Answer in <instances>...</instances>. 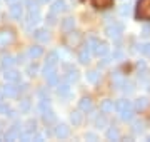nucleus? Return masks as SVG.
<instances>
[{
  "mask_svg": "<svg viewBox=\"0 0 150 142\" xmlns=\"http://www.w3.org/2000/svg\"><path fill=\"white\" fill-rule=\"evenodd\" d=\"M135 17L139 20H150V0H139Z\"/></svg>",
  "mask_w": 150,
  "mask_h": 142,
  "instance_id": "nucleus-1",
  "label": "nucleus"
},
{
  "mask_svg": "<svg viewBox=\"0 0 150 142\" xmlns=\"http://www.w3.org/2000/svg\"><path fill=\"white\" fill-rule=\"evenodd\" d=\"M57 64H59V54L57 52H50L45 60V67H43V75H48L52 72H57Z\"/></svg>",
  "mask_w": 150,
  "mask_h": 142,
  "instance_id": "nucleus-2",
  "label": "nucleus"
},
{
  "mask_svg": "<svg viewBox=\"0 0 150 142\" xmlns=\"http://www.w3.org/2000/svg\"><path fill=\"white\" fill-rule=\"evenodd\" d=\"M65 45L69 49H75V47H80L82 44V33L80 32H74V30H69V33L65 35L64 38Z\"/></svg>",
  "mask_w": 150,
  "mask_h": 142,
  "instance_id": "nucleus-3",
  "label": "nucleus"
},
{
  "mask_svg": "<svg viewBox=\"0 0 150 142\" xmlns=\"http://www.w3.org/2000/svg\"><path fill=\"white\" fill-rule=\"evenodd\" d=\"M13 40H15V33L12 28H2L0 30V50L13 44Z\"/></svg>",
  "mask_w": 150,
  "mask_h": 142,
  "instance_id": "nucleus-4",
  "label": "nucleus"
},
{
  "mask_svg": "<svg viewBox=\"0 0 150 142\" xmlns=\"http://www.w3.org/2000/svg\"><path fill=\"white\" fill-rule=\"evenodd\" d=\"M122 32H123L122 23H110V25H107V28H105V33H107L110 38H113V40H118L120 35H122Z\"/></svg>",
  "mask_w": 150,
  "mask_h": 142,
  "instance_id": "nucleus-5",
  "label": "nucleus"
},
{
  "mask_svg": "<svg viewBox=\"0 0 150 142\" xmlns=\"http://www.w3.org/2000/svg\"><path fill=\"white\" fill-rule=\"evenodd\" d=\"M18 136H20V126L15 124L13 127H10V129L7 131V134L4 136V139H5V141H17Z\"/></svg>",
  "mask_w": 150,
  "mask_h": 142,
  "instance_id": "nucleus-6",
  "label": "nucleus"
},
{
  "mask_svg": "<svg viewBox=\"0 0 150 142\" xmlns=\"http://www.w3.org/2000/svg\"><path fill=\"white\" fill-rule=\"evenodd\" d=\"M4 79H5L7 82H13V84H17L18 80H20V72L13 70V69H7L5 74H4Z\"/></svg>",
  "mask_w": 150,
  "mask_h": 142,
  "instance_id": "nucleus-7",
  "label": "nucleus"
},
{
  "mask_svg": "<svg viewBox=\"0 0 150 142\" xmlns=\"http://www.w3.org/2000/svg\"><path fill=\"white\" fill-rule=\"evenodd\" d=\"M79 62H80V64H83V65L90 62V49H88V45H87V44L83 45V47H82V50L79 52Z\"/></svg>",
  "mask_w": 150,
  "mask_h": 142,
  "instance_id": "nucleus-8",
  "label": "nucleus"
},
{
  "mask_svg": "<svg viewBox=\"0 0 150 142\" xmlns=\"http://www.w3.org/2000/svg\"><path fill=\"white\" fill-rule=\"evenodd\" d=\"M10 15L15 18V20H20L22 15H23V9H22L20 4H17V2H13V4H10Z\"/></svg>",
  "mask_w": 150,
  "mask_h": 142,
  "instance_id": "nucleus-9",
  "label": "nucleus"
},
{
  "mask_svg": "<svg viewBox=\"0 0 150 142\" xmlns=\"http://www.w3.org/2000/svg\"><path fill=\"white\" fill-rule=\"evenodd\" d=\"M67 10V4H65V0H55L54 5H52V9H50V12L54 13V15H59V13H62V12Z\"/></svg>",
  "mask_w": 150,
  "mask_h": 142,
  "instance_id": "nucleus-10",
  "label": "nucleus"
},
{
  "mask_svg": "<svg viewBox=\"0 0 150 142\" xmlns=\"http://www.w3.org/2000/svg\"><path fill=\"white\" fill-rule=\"evenodd\" d=\"M55 136L59 137V139H67L70 136V129L65 124H59V126L55 127Z\"/></svg>",
  "mask_w": 150,
  "mask_h": 142,
  "instance_id": "nucleus-11",
  "label": "nucleus"
},
{
  "mask_svg": "<svg viewBox=\"0 0 150 142\" xmlns=\"http://www.w3.org/2000/svg\"><path fill=\"white\" fill-rule=\"evenodd\" d=\"M33 37L37 38L38 42H48L50 35H48V30H47V28H37V30L33 32Z\"/></svg>",
  "mask_w": 150,
  "mask_h": 142,
  "instance_id": "nucleus-12",
  "label": "nucleus"
},
{
  "mask_svg": "<svg viewBox=\"0 0 150 142\" xmlns=\"http://www.w3.org/2000/svg\"><path fill=\"white\" fill-rule=\"evenodd\" d=\"M92 99L90 97H83L80 99V102H79V109L82 110V112H90L92 110Z\"/></svg>",
  "mask_w": 150,
  "mask_h": 142,
  "instance_id": "nucleus-13",
  "label": "nucleus"
},
{
  "mask_svg": "<svg viewBox=\"0 0 150 142\" xmlns=\"http://www.w3.org/2000/svg\"><path fill=\"white\" fill-rule=\"evenodd\" d=\"M43 55V47H40V45H33V47H30L28 49V57L30 59H38V57H42Z\"/></svg>",
  "mask_w": 150,
  "mask_h": 142,
  "instance_id": "nucleus-14",
  "label": "nucleus"
},
{
  "mask_svg": "<svg viewBox=\"0 0 150 142\" xmlns=\"http://www.w3.org/2000/svg\"><path fill=\"white\" fill-rule=\"evenodd\" d=\"M129 107H134V105H132V102H130V100H125V99H122V100H118L117 104L113 105V109L117 110L118 114H120V112H123L125 109H129Z\"/></svg>",
  "mask_w": 150,
  "mask_h": 142,
  "instance_id": "nucleus-15",
  "label": "nucleus"
},
{
  "mask_svg": "<svg viewBox=\"0 0 150 142\" xmlns=\"http://www.w3.org/2000/svg\"><path fill=\"white\" fill-rule=\"evenodd\" d=\"M92 4H93L95 9L103 10V9H108V7L113 5V0H92Z\"/></svg>",
  "mask_w": 150,
  "mask_h": 142,
  "instance_id": "nucleus-16",
  "label": "nucleus"
},
{
  "mask_svg": "<svg viewBox=\"0 0 150 142\" xmlns=\"http://www.w3.org/2000/svg\"><path fill=\"white\" fill-rule=\"evenodd\" d=\"M70 120H72L74 126H80L82 122H83V114H82V110H74L72 115H70Z\"/></svg>",
  "mask_w": 150,
  "mask_h": 142,
  "instance_id": "nucleus-17",
  "label": "nucleus"
},
{
  "mask_svg": "<svg viewBox=\"0 0 150 142\" xmlns=\"http://www.w3.org/2000/svg\"><path fill=\"white\" fill-rule=\"evenodd\" d=\"M5 94H7V97H15L17 94H18V87H15L13 82H8L5 85V89H4V95Z\"/></svg>",
  "mask_w": 150,
  "mask_h": 142,
  "instance_id": "nucleus-18",
  "label": "nucleus"
},
{
  "mask_svg": "<svg viewBox=\"0 0 150 142\" xmlns=\"http://www.w3.org/2000/svg\"><path fill=\"white\" fill-rule=\"evenodd\" d=\"M134 114H135L134 107H129V109H125L123 112H120V117H122V120H125V122H130V120L134 119Z\"/></svg>",
  "mask_w": 150,
  "mask_h": 142,
  "instance_id": "nucleus-19",
  "label": "nucleus"
},
{
  "mask_svg": "<svg viewBox=\"0 0 150 142\" xmlns=\"http://www.w3.org/2000/svg\"><path fill=\"white\" fill-rule=\"evenodd\" d=\"M100 110H102L103 114H110L113 110V100H103L102 104H100Z\"/></svg>",
  "mask_w": 150,
  "mask_h": 142,
  "instance_id": "nucleus-20",
  "label": "nucleus"
},
{
  "mask_svg": "<svg viewBox=\"0 0 150 142\" xmlns=\"http://www.w3.org/2000/svg\"><path fill=\"white\" fill-rule=\"evenodd\" d=\"M42 117H43V122H45V124H54L55 122V114L50 109H47L45 112H42Z\"/></svg>",
  "mask_w": 150,
  "mask_h": 142,
  "instance_id": "nucleus-21",
  "label": "nucleus"
},
{
  "mask_svg": "<svg viewBox=\"0 0 150 142\" xmlns=\"http://www.w3.org/2000/svg\"><path fill=\"white\" fill-rule=\"evenodd\" d=\"M0 114L7 115V117H13V115H15V110L10 109V107L5 105V102H4V104H0Z\"/></svg>",
  "mask_w": 150,
  "mask_h": 142,
  "instance_id": "nucleus-22",
  "label": "nucleus"
},
{
  "mask_svg": "<svg viewBox=\"0 0 150 142\" xmlns=\"http://www.w3.org/2000/svg\"><path fill=\"white\" fill-rule=\"evenodd\" d=\"M147 104H149V100H147L145 97H140V99H137V100H135L134 109L135 110H144L145 107H147Z\"/></svg>",
  "mask_w": 150,
  "mask_h": 142,
  "instance_id": "nucleus-23",
  "label": "nucleus"
},
{
  "mask_svg": "<svg viewBox=\"0 0 150 142\" xmlns=\"http://www.w3.org/2000/svg\"><path fill=\"white\" fill-rule=\"evenodd\" d=\"M107 139L108 141H120V134H118V131L115 127H110L107 131Z\"/></svg>",
  "mask_w": 150,
  "mask_h": 142,
  "instance_id": "nucleus-24",
  "label": "nucleus"
},
{
  "mask_svg": "<svg viewBox=\"0 0 150 142\" xmlns=\"http://www.w3.org/2000/svg\"><path fill=\"white\" fill-rule=\"evenodd\" d=\"M112 80H113V84H115V85H118V87H122V84L125 82V79H123V75L122 74H120V72H113L112 74Z\"/></svg>",
  "mask_w": 150,
  "mask_h": 142,
  "instance_id": "nucleus-25",
  "label": "nucleus"
},
{
  "mask_svg": "<svg viewBox=\"0 0 150 142\" xmlns=\"http://www.w3.org/2000/svg\"><path fill=\"white\" fill-rule=\"evenodd\" d=\"M74 25H75V20H74V18H70V17H67L64 22H62V28H64L65 32L74 30Z\"/></svg>",
  "mask_w": 150,
  "mask_h": 142,
  "instance_id": "nucleus-26",
  "label": "nucleus"
},
{
  "mask_svg": "<svg viewBox=\"0 0 150 142\" xmlns=\"http://www.w3.org/2000/svg\"><path fill=\"white\" fill-rule=\"evenodd\" d=\"M79 80V72L75 70V69H70L69 67V74H67V82L72 84V82H77Z\"/></svg>",
  "mask_w": 150,
  "mask_h": 142,
  "instance_id": "nucleus-27",
  "label": "nucleus"
},
{
  "mask_svg": "<svg viewBox=\"0 0 150 142\" xmlns=\"http://www.w3.org/2000/svg\"><path fill=\"white\" fill-rule=\"evenodd\" d=\"M98 79H100V74L97 70H90V72H87V80L92 84H97L98 82Z\"/></svg>",
  "mask_w": 150,
  "mask_h": 142,
  "instance_id": "nucleus-28",
  "label": "nucleus"
},
{
  "mask_svg": "<svg viewBox=\"0 0 150 142\" xmlns=\"http://www.w3.org/2000/svg\"><path fill=\"white\" fill-rule=\"evenodd\" d=\"M57 92H59V95H69L70 94V84H62V85H59V89H57Z\"/></svg>",
  "mask_w": 150,
  "mask_h": 142,
  "instance_id": "nucleus-29",
  "label": "nucleus"
},
{
  "mask_svg": "<svg viewBox=\"0 0 150 142\" xmlns=\"http://www.w3.org/2000/svg\"><path fill=\"white\" fill-rule=\"evenodd\" d=\"M13 64H15L13 57H4V59H2V67H4V69H10Z\"/></svg>",
  "mask_w": 150,
  "mask_h": 142,
  "instance_id": "nucleus-30",
  "label": "nucleus"
},
{
  "mask_svg": "<svg viewBox=\"0 0 150 142\" xmlns=\"http://www.w3.org/2000/svg\"><path fill=\"white\" fill-rule=\"evenodd\" d=\"M28 109H30V100L28 99H23L20 102V110L22 112H28Z\"/></svg>",
  "mask_w": 150,
  "mask_h": 142,
  "instance_id": "nucleus-31",
  "label": "nucleus"
},
{
  "mask_svg": "<svg viewBox=\"0 0 150 142\" xmlns=\"http://www.w3.org/2000/svg\"><path fill=\"white\" fill-rule=\"evenodd\" d=\"M35 131H37V124H35V120H28L27 122V132L35 134Z\"/></svg>",
  "mask_w": 150,
  "mask_h": 142,
  "instance_id": "nucleus-32",
  "label": "nucleus"
},
{
  "mask_svg": "<svg viewBox=\"0 0 150 142\" xmlns=\"http://www.w3.org/2000/svg\"><path fill=\"white\" fill-rule=\"evenodd\" d=\"M37 72H38L37 64H32V65H28V75H37Z\"/></svg>",
  "mask_w": 150,
  "mask_h": 142,
  "instance_id": "nucleus-33",
  "label": "nucleus"
},
{
  "mask_svg": "<svg viewBox=\"0 0 150 142\" xmlns=\"http://www.w3.org/2000/svg\"><path fill=\"white\" fill-rule=\"evenodd\" d=\"M140 52L145 55H150V44H145V45H140Z\"/></svg>",
  "mask_w": 150,
  "mask_h": 142,
  "instance_id": "nucleus-34",
  "label": "nucleus"
},
{
  "mask_svg": "<svg viewBox=\"0 0 150 142\" xmlns=\"http://www.w3.org/2000/svg\"><path fill=\"white\" fill-rule=\"evenodd\" d=\"M97 126H98V127H105V126H107V119H105L103 115H102V117H98V119H97Z\"/></svg>",
  "mask_w": 150,
  "mask_h": 142,
  "instance_id": "nucleus-35",
  "label": "nucleus"
},
{
  "mask_svg": "<svg viewBox=\"0 0 150 142\" xmlns=\"http://www.w3.org/2000/svg\"><path fill=\"white\" fill-rule=\"evenodd\" d=\"M134 131L135 132H142L144 131V122H135L134 124Z\"/></svg>",
  "mask_w": 150,
  "mask_h": 142,
  "instance_id": "nucleus-36",
  "label": "nucleus"
},
{
  "mask_svg": "<svg viewBox=\"0 0 150 142\" xmlns=\"http://www.w3.org/2000/svg\"><path fill=\"white\" fill-rule=\"evenodd\" d=\"M120 15H129V5H122V9H120Z\"/></svg>",
  "mask_w": 150,
  "mask_h": 142,
  "instance_id": "nucleus-37",
  "label": "nucleus"
},
{
  "mask_svg": "<svg viewBox=\"0 0 150 142\" xmlns=\"http://www.w3.org/2000/svg\"><path fill=\"white\" fill-rule=\"evenodd\" d=\"M85 139H88V141H97V136L95 134H92V132H87Z\"/></svg>",
  "mask_w": 150,
  "mask_h": 142,
  "instance_id": "nucleus-38",
  "label": "nucleus"
},
{
  "mask_svg": "<svg viewBox=\"0 0 150 142\" xmlns=\"http://www.w3.org/2000/svg\"><path fill=\"white\" fill-rule=\"evenodd\" d=\"M142 35H144V37H149L150 35V27H145L144 32H142Z\"/></svg>",
  "mask_w": 150,
  "mask_h": 142,
  "instance_id": "nucleus-39",
  "label": "nucleus"
},
{
  "mask_svg": "<svg viewBox=\"0 0 150 142\" xmlns=\"http://www.w3.org/2000/svg\"><path fill=\"white\" fill-rule=\"evenodd\" d=\"M4 102H5V97H4V92L0 90V104H4Z\"/></svg>",
  "mask_w": 150,
  "mask_h": 142,
  "instance_id": "nucleus-40",
  "label": "nucleus"
},
{
  "mask_svg": "<svg viewBox=\"0 0 150 142\" xmlns=\"http://www.w3.org/2000/svg\"><path fill=\"white\" fill-rule=\"evenodd\" d=\"M108 62H110V59H103V60H102V67L108 65Z\"/></svg>",
  "mask_w": 150,
  "mask_h": 142,
  "instance_id": "nucleus-41",
  "label": "nucleus"
},
{
  "mask_svg": "<svg viewBox=\"0 0 150 142\" xmlns=\"http://www.w3.org/2000/svg\"><path fill=\"white\" fill-rule=\"evenodd\" d=\"M40 4H47V2H50V0H38Z\"/></svg>",
  "mask_w": 150,
  "mask_h": 142,
  "instance_id": "nucleus-42",
  "label": "nucleus"
},
{
  "mask_svg": "<svg viewBox=\"0 0 150 142\" xmlns=\"http://www.w3.org/2000/svg\"><path fill=\"white\" fill-rule=\"evenodd\" d=\"M7 2H8V4H13V2H15V0H7Z\"/></svg>",
  "mask_w": 150,
  "mask_h": 142,
  "instance_id": "nucleus-43",
  "label": "nucleus"
},
{
  "mask_svg": "<svg viewBox=\"0 0 150 142\" xmlns=\"http://www.w3.org/2000/svg\"><path fill=\"white\" fill-rule=\"evenodd\" d=\"M147 141H149V142H150V136H149V137H147Z\"/></svg>",
  "mask_w": 150,
  "mask_h": 142,
  "instance_id": "nucleus-44",
  "label": "nucleus"
}]
</instances>
